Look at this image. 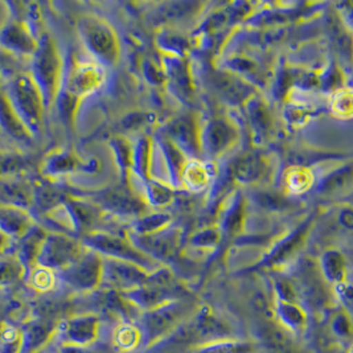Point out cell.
Here are the masks:
<instances>
[{
    "mask_svg": "<svg viewBox=\"0 0 353 353\" xmlns=\"http://www.w3.org/2000/svg\"><path fill=\"white\" fill-rule=\"evenodd\" d=\"M28 73L41 93L46 110H48L57 98L64 77L61 54L48 33L40 34L37 39V48L31 57Z\"/></svg>",
    "mask_w": 353,
    "mask_h": 353,
    "instance_id": "cell-1",
    "label": "cell"
},
{
    "mask_svg": "<svg viewBox=\"0 0 353 353\" xmlns=\"http://www.w3.org/2000/svg\"><path fill=\"white\" fill-rule=\"evenodd\" d=\"M3 88L14 112L31 135H39L43 126L44 102L43 97L27 70H23L8 80Z\"/></svg>",
    "mask_w": 353,
    "mask_h": 353,
    "instance_id": "cell-2",
    "label": "cell"
},
{
    "mask_svg": "<svg viewBox=\"0 0 353 353\" xmlns=\"http://www.w3.org/2000/svg\"><path fill=\"white\" fill-rule=\"evenodd\" d=\"M193 312L192 305L184 298L143 311L138 324L143 335V345L150 348L164 341L188 321Z\"/></svg>",
    "mask_w": 353,
    "mask_h": 353,
    "instance_id": "cell-3",
    "label": "cell"
},
{
    "mask_svg": "<svg viewBox=\"0 0 353 353\" xmlns=\"http://www.w3.org/2000/svg\"><path fill=\"white\" fill-rule=\"evenodd\" d=\"M121 295L134 308L143 312L164 303L183 299L184 291L177 285L175 275L168 268H158L148 273L143 285L121 292Z\"/></svg>",
    "mask_w": 353,
    "mask_h": 353,
    "instance_id": "cell-4",
    "label": "cell"
},
{
    "mask_svg": "<svg viewBox=\"0 0 353 353\" xmlns=\"http://www.w3.org/2000/svg\"><path fill=\"white\" fill-rule=\"evenodd\" d=\"M226 337H232L229 325L219 318L210 307L203 305L168 339L179 344H193L196 347L212 340Z\"/></svg>",
    "mask_w": 353,
    "mask_h": 353,
    "instance_id": "cell-5",
    "label": "cell"
},
{
    "mask_svg": "<svg viewBox=\"0 0 353 353\" xmlns=\"http://www.w3.org/2000/svg\"><path fill=\"white\" fill-rule=\"evenodd\" d=\"M81 39L88 50L105 64L114 65L119 57V44L112 27L93 17H85L77 24Z\"/></svg>",
    "mask_w": 353,
    "mask_h": 353,
    "instance_id": "cell-6",
    "label": "cell"
},
{
    "mask_svg": "<svg viewBox=\"0 0 353 353\" xmlns=\"http://www.w3.org/2000/svg\"><path fill=\"white\" fill-rule=\"evenodd\" d=\"M82 246L88 248L92 252H96L101 257L112 258L135 263L143 269H150L154 265L151 258L145 257L132 243L125 239L106 234V233H88L81 239Z\"/></svg>",
    "mask_w": 353,
    "mask_h": 353,
    "instance_id": "cell-7",
    "label": "cell"
},
{
    "mask_svg": "<svg viewBox=\"0 0 353 353\" xmlns=\"http://www.w3.org/2000/svg\"><path fill=\"white\" fill-rule=\"evenodd\" d=\"M85 252L79 240L66 236L64 233H47L36 266L52 272H61L72 265Z\"/></svg>",
    "mask_w": 353,
    "mask_h": 353,
    "instance_id": "cell-8",
    "label": "cell"
},
{
    "mask_svg": "<svg viewBox=\"0 0 353 353\" xmlns=\"http://www.w3.org/2000/svg\"><path fill=\"white\" fill-rule=\"evenodd\" d=\"M103 258L96 252L85 250L72 265L60 272L65 285L81 292H90L102 285Z\"/></svg>",
    "mask_w": 353,
    "mask_h": 353,
    "instance_id": "cell-9",
    "label": "cell"
},
{
    "mask_svg": "<svg viewBox=\"0 0 353 353\" xmlns=\"http://www.w3.org/2000/svg\"><path fill=\"white\" fill-rule=\"evenodd\" d=\"M101 321L96 314H81L57 323L54 336L60 344L90 348L99 337Z\"/></svg>",
    "mask_w": 353,
    "mask_h": 353,
    "instance_id": "cell-10",
    "label": "cell"
},
{
    "mask_svg": "<svg viewBox=\"0 0 353 353\" xmlns=\"http://www.w3.org/2000/svg\"><path fill=\"white\" fill-rule=\"evenodd\" d=\"M147 275L148 272L135 263L103 258L102 283L110 286V290L125 292L135 289L145 283Z\"/></svg>",
    "mask_w": 353,
    "mask_h": 353,
    "instance_id": "cell-11",
    "label": "cell"
},
{
    "mask_svg": "<svg viewBox=\"0 0 353 353\" xmlns=\"http://www.w3.org/2000/svg\"><path fill=\"white\" fill-rule=\"evenodd\" d=\"M105 79L103 70L93 63H74L63 77L61 88L65 93L81 99L98 89Z\"/></svg>",
    "mask_w": 353,
    "mask_h": 353,
    "instance_id": "cell-12",
    "label": "cell"
},
{
    "mask_svg": "<svg viewBox=\"0 0 353 353\" xmlns=\"http://www.w3.org/2000/svg\"><path fill=\"white\" fill-rule=\"evenodd\" d=\"M130 242L145 257L152 261L170 262L176 257L179 250V234L175 230H161L152 234H135L130 237Z\"/></svg>",
    "mask_w": 353,
    "mask_h": 353,
    "instance_id": "cell-13",
    "label": "cell"
},
{
    "mask_svg": "<svg viewBox=\"0 0 353 353\" xmlns=\"http://www.w3.org/2000/svg\"><path fill=\"white\" fill-rule=\"evenodd\" d=\"M37 39L26 23L14 17H10L0 30V47L20 59L32 57Z\"/></svg>",
    "mask_w": 353,
    "mask_h": 353,
    "instance_id": "cell-14",
    "label": "cell"
},
{
    "mask_svg": "<svg viewBox=\"0 0 353 353\" xmlns=\"http://www.w3.org/2000/svg\"><path fill=\"white\" fill-rule=\"evenodd\" d=\"M257 339L266 353H307L296 341L274 319L261 321L257 327Z\"/></svg>",
    "mask_w": 353,
    "mask_h": 353,
    "instance_id": "cell-15",
    "label": "cell"
},
{
    "mask_svg": "<svg viewBox=\"0 0 353 353\" xmlns=\"http://www.w3.org/2000/svg\"><path fill=\"white\" fill-rule=\"evenodd\" d=\"M164 137L176 145L184 155L192 158L199 157L201 148L200 132L192 115H181L170 122L164 130Z\"/></svg>",
    "mask_w": 353,
    "mask_h": 353,
    "instance_id": "cell-16",
    "label": "cell"
},
{
    "mask_svg": "<svg viewBox=\"0 0 353 353\" xmlns=\"http://www.w3.org/2000/svg\"><path fill=\"white\" fill-rule=\"evenodd\" d=\"M61 209L64 213L66 228L83 236L92 233V229L96 226L101 217V210L96 205L72 197H68V200L61 205Z\"/></svg>",
    "mask_w": 353,
    "mask_h": 353,
    "instance_id": "cell-17",
    "label": "cell"
},
{
    "mask_svg": "<svg viewBox=\"0 0 353 353\" xmlns=\"http://www.w3.org/2000/svg\"><path fill=\"white\" fill-rule=\"evenodd\" d=\"M237 139L236 129L223 118L209 121L200 137V145L204 147L209 157L214 158L230 148Z\"/></svg>",
    "mask_w": 353,
    "mask_h": 353,
    "instance_id": "cell-18",
    "label": "cell"
},
{
    "mask_svg": "<svg viewBox=\"0 0 353 353\" xmlns=\"http://www.w3.org/2000/svg\"><path fill=\"white\" fill-rule=\"evenodd\" d=\"M96 203L101 208L119 216H139L145 210L142 200H139L129 190L121 187L98 193Z\"/></svg>",
    "mask_w": 353,
    "mask_h": 353,
    "instance_id": "cell-19",
    "label": "cell"
},
{
    "mask_svg": "<svg viewBox=\"0 0 353 353\" xmlns=\"http://www.w3.org/2000/svg\"><path fill=\"white\" fill-rule=\"evenodd\" d=\"M307 226L308 224L298 228L290 236L278 242L273 249L258 262L256 266L252 268V270L275 269V268H279V266L288 263L292 256L298 252L299 246L305 240Z\"/></svg>",
    "mask_w": 353,
    "mask_h": 353,
    "instance_id": "cell-20",
    "label": "cell"
},
{
    "mask_svg": "<svg viewBox=\"0 0 353 353\" xmlns=\"http://www.w3.org/2000/svg\"><path fill=\"white\" fill-rule=\"evenodd\" d=\"M273 319L294 337H301L308 328V314L299 302L274 299Z\"/></svg>",
    "mask_w": 353,
    "mask_h": 353,
    "instance_id": "cell-21",
    "label": "cell"
},
{
    "mask_svg": "<svg viewBox=\"0 0 353 353\" xmlns=\"http://www.w3.org/2000/svg\"><path fill=\"white\" fill-rule=\"evenodd\" d=\"M0 205L30 212L33 208V184L23 177H0Z\"/></svg>",
    "mask_w": 353,
    "mask_h": 353,
    "instance_id": "cell-22",
    "label": "cell"
},
{
    "mask_svg": "<svg viewBox=\"0 0 353 353\" xmlns=\"http://www.w3.org/2000/svg\"><path fill=\"white\" fill-rule=\"evenodd\" d=\"M47 230L43 229L37 224L33 225L32 228L20 239L17 243H14V257L20 262V265L24 269L26 276L32 272L36 268L37 257L41 249L43 241L47 236Z\"/></svg>",
    "mask_w": 353,
    "mask_h": 353,
    "instance_id": "cell-23",
    "label": "cell"
},
{
    "mask_svg": "<svg viewBox=\"0 0 353 353\" xmlns=\"http://www.w3.org/2000/svg\"><path fill=\"white\" fill-rule=\"evenodd\" d=\"M164 72L176 96L184 102H190L194 94V86L185 60L179 56L167 57L164 61Z\"/></svg>",
    "mask_w": 353,
    "mask_h": 353,
    "instance_id": "cell-24",
    "label": "cell"
},
{
    "mask_svg": "<svg viewBox=\"0 0 353 353\" xmlns=\"http://www.w3.org/2000/svg\"><path fill=\"white\" fill-rule=\"evenodd\" d=\"M56 328L57 323L46 318L30 321L24 327V330H21V353H36L43 351L48 345L49 341L54 337Z\"/></svg>",
    "mask_w": 353,
    "mask_h": 353,
    "instance_id": "cell-25",
    "label": "cell"
},
{
    "mask_svg": "<svg viewBox=\"0 0 353 353\" xmlns=\"http://www.w3.org/2000/svg\"><path fill=\"white\" fill-rule=\"evenodd\" d=\"M34 224L33 216L28 210L0 205V232L11 241L20 240Z\"/></svg>",
    "mask_w": 353,
    "mask_h": 353,
    "instance_id": "cell-26",
    "label": "cell"
},
{
    "mask_svg": "<svg viewBox=\"0 0 353 353\" xmlns=\"http://www.w3.org/2000/svg\"><path fill=\"white\" fill-rule=\"evenodd\" d=\"M0 129L20 145H30L32 142V135L17 118L4 92L1 80H0Z\"/></svg>",
    "mask_w": 353,
    "mask_h": 353,
    "instance_id": "cell-27",
    "label": "cell"
},
{
    "mask_svg": "<svg viewBox=\"0 0 353 353\" xmlns=\"http://www.w3.org/2000/svg\"><path fill=\"white\" fill-rule=\"evenodd\" d=\"M214 83L225 99L233 105L248 102L253 94V88L234 73H217L214 76Z\"/></svg>",
    "mask_w": 353,
    "mask_h": 353,
    "instance_id": "cell-28",
    "label": "cell"
},
{
    "mask_svg": "<svg viewBox=\"0 0 353 353\" xmlns=\"http://www.w3.org/2000/svg\"><path fill=\"white\" fill-rule=\"evenodd\" d=\"M68 197L69 196L64 190L48 181L33 184V207L41 213H49L61 207Z\"/></svg>",
    "mask_w": 353,
    "mask_h": 353,
    "instance_id": "cell-29",
    "label": "cell"
},
{
    "mask_svg": "<svg viewBox=\"0 0 353 353\" xmlns=\"http://www.w3.org/2000/svg\"><path fill=\"white\" fill-rule=\"evenodd\" d=\"M112 347L118 352H134L143 345V335L138 324L131 321H122L112 331Z\"/></svg>",
    "mask_w": 353,
    "mask_h": 353,
    "instance_id": "cell-30",
    "label": "cell"
},
{
    "mask_svg": "<svg viewBox=\"0 0 353 353\" xmlns=\"http://www.w3.org/2000/svg\"><path fill=\"white\" fill-rule=\"evenodd\" d=\"M246 103V112L252 130L257 141H265L272 131V117L269 109L257 97H252Z\"/></svg>",
    "mask_w": 353,
    "mask_h": 353,
    "instance_id": "cell-31",
    "label": "cell"
},
{
    "mask_svg": "<svg viewBox=\"0 0 353 353\" xmlns=\"http://www.w3.org/2000/svg\"><path fill=\"white\" fill-rule=\"evenodd\" d=\"M321 275L325 282L332 286L345 282L347 262L344 256L336 249H328L321 254Z\"/></svg>",
    "mask_w": 353,
    "mask_h": 353,
    "instance_id": "cell-32",
    "label": "cell"
},
{
    "mask_svg": "<svg viewBox=\"0 0 353 353\" xmlns=\"http://www.w3.org/2000/svg\"><path fill=\"white\" fill-rule=\"evenodd\" d=\"M233 176L243 184L256 183L266 172L265 161L258 154H246L234 163Z\"/></svg>",
    "mask_w": 353,
    "mask_h": 353,
    "instance_id": "cell-33",
    "label": "cell"
},
{
    "mask_svg": "<svg viewBox=\"0 0 353 353\" xmlns=\"http://www.w3.org/2000/svg\"><path fill=\"white\" fill-rule=\"evenodd\" d=\"M81 163L74 155L68 151H56L48 155L41 165L43 175L48 177H59L77 171Z\"/></svg>",
    "mask_w": 353,
    "mask_h": 353,
    "instance_id": "cell-34",
    "label": "cell"
},
{
    "mask_svg": "<svg viewBox=\"0 0 353 353\" xmlns=\"http://www.w3.org/2000/svg\"><path fill=\"white\" fill-rule=\"evenodd\" d=\"M254 345L250 341L226 337L212 340L208 343L193 347L191 353H253Z\"/></svg>",
    "mask_w": 353,
    "mask_h": 353,
    "instance_id": "cell-35",
    "label": "cell"
},
{
    "mask_svg": "<svg viewBox=\"0 0 353 353\" xmlns=\"http://www.w3.org/2000/svg\"><path fill=\"white\" fill-rule=\"evenodd\" d=\"M210 175L205 164L192 161L185 163L180 181L192 192H200L208 185Z\"/></svg>",
    "mask_w": 353,
    "mask_h": 353,
    "instance_id": "cell-36",
    "label": "cell"
},
{
    "mask_svg": "<svg viewBox=\"0 0 353 353\" xmlns=\"http://www.w3.org/2000/svg\"><path fill=\"white\" fill-rule=\"evenodd\" d=\"M159 145H161L163 157H164L165 163H167L171 179L175 184H179L180 179H181L183 168L187 163L185 155L164 135L159 138Z\"/></svg>",
    "mask_w": 353,
    "mask_h": 353,
    "instance_id": "cell-37",
    "label": "cell"
},
{
    "mask_svg": "<svg viewBox=\"0 0 353 353\" xmlns=\"http://www.w3.org/2000/svg\"><path fill=\"white\" fill-rule=\"evenodd\" d=\"M299 292L302 291L305 298L310 301V303L314 305H324L325 302V291L321 286V282L318 279L314 272H311L307 266L302 270V276L299 275Z\"/></svg>",
    "mask_w": 353,
    "mask_h": 353,
    "instance_id": "cell-38",
    "label": "cell"
},
{
    "mask_svg": "<svg viewBox=\"0 0 353 353\" xmlns=\"http://www.w3.org/2000/svg\"><path fill=\"white\" fill-rule=\"evenodd\" d=\"M151 163V142L148 138H142L135 148H132V167L141 179L148 180V168Z\"/></svg>",
    "mask_w": 353,
    "mask_h": 353,
    "instance_id": "cell-39",
    "label": "cell"
},
{
    "mask_svg": "<svg viewBox=\"0 0 353 353\" xmlns=\"http://www.w3.org/2000/svg\"><path fill=\"white\" fill-rule=\"evenodd\" d=\"M24 276V269L17 258L0 257V289L15 285Z\"/></svg>",
    "mask_w": 353,
    "mask_h": 353,
    "instance_id": "cell-40",
    "label": "cell"
},
{
    "mask_svg": "<svg viewBox=\"0 0 353 353\" xmlns=\"http://www.w3.org/2000/svg\"><path fill=\"white\" fill-rule=\"evenodd\" d=\"M200 7V3L197 1H175L168 3L161 7V17L164 20H180L192 15Z\"/></svg>",
    "mask_w": 353,
    "mask_h": 353,
    "instance_id": "cell-41",
    "label": "cell"
},
{
    "mask_svg": "<svg viewBox=\"0 0 353 353\" xmlns=\"http://www.w3.org/2000/svg\"><path fill=\"white\" fill-rule=\"evenodd\" d=\"M171 221V216L167 213H154L142 217L135 225V234H152L163 230Z\"/></svg>",
    "mask_w": 353,
    "mask_h": 353,
    "instance_id": "cell-42",
    "label": "cell"
},
{
    "mask_svg": "<svg viewBox=\"0 0 353 353\" xmlns=\"http://www.w3.org/2000/svg\"><path fill=\"white\" fill-rule=\"evenodd\" d=\"M21 330L6 325L0 331V353H21Z\"/></svg>",
    "mask_w": 353,
    "mask_h": 353,
    "instance_id": "cell-43",
    "label": "cell"
},
{
    "mask_svg": "<svg viewBox=\"0 0 353 353\" xmlns=\"http://www.w3.org/2000/svg\"><path fill=\"white\" fill-rule=\"evenodd\" d=\"M110 145L115 154L117 161L123 172V176L126 177L128 172L131 171V167H132V147L125 138H121V137L112 138Z\"/></svg>",
    "mask_w": 353,
    "mask_h": 353,
    "instance_id": "cell-44",
    "label": "cell"
},
{
    "mask_svg": "<svg viewBox=\"0 0 353 353\" xmlns=\"http://www.w3.org/2000/svg\"><path fill=\"white\" fill-rule=\"evenodd\" d=\"M330 330L332 335L341 340V341H348L352 337V321L345 310H341L330 321Z\"/></svg>",
    "mask_w": 353,
    "mask_h": 353,
    "instance_id": "cell-45",
    "label": "cell"
},
{
    "mask_svg": "<svg viewBox=\"0 0 353 353\" xmlns=\"http://www.w3.org/2000/svg\"><path fill=\"white\" fill-rule=\"evenodd\" d=\"M351 165H347L345 168H340L335 171L334 174L324 177L321 180L319 191L321 192H336L337 190L344 188L347 184L351 181Z\"/></svg>",
    "mask_w": 353,
    "mask_h": 353,
    "instance_id": "cell-46",
    "label": "cell"
},
{
    "mask_svg": "<svg viewBox=\"0 0 353 353\" xmlns=\"http://www.w3.org/2000/svg\"><path fill=\"white\" fill-rule=\"evenodd\" d=\"M145 194H147L148 201L154 207H164V205L170 204L174 199L172 191L155 180L148 181V184L145 187Z\"/></svg>",
    "mask_w": 353,
    "mask_h": 353,
    "instance_id": "cell-47",
    "label": "cell"
},
{
    "mask_svg": "<svg viewBox=\"0 0 353 353\" xmlns=\"http://www.w3.org/2000/svg\"><path fill=\"white\" fill-rule=\"evenodd\" d=\"M242 219H243V200L239 194L233 200L232 205L225 212L224 221H223V228H224L225 232L236 233L240 229Z\"/></svg>",
    "mask_w": 353,
    "mask_h": 353,
    "instance_id": "cell-48",
    "label": "cell"
},
{
    "mask_svg": "<svg viewBox=\"0 0 353 353\" xmlns=\"http://www.w3.org/2000/svg\"><path fill=\"white\" fill-rule=\"evenodd\" d=\"M21 60L23 59L14 56L12 53H10L6 49L0 47V80H8L17 73L26 70V69H23Z\"/></svg>",
    "mask_w": 353,
    "mask_h": 353,
    "instance_id": "cell-49",
    "label": "cell"
},
{
    "mask_svg": "<svg viewBox=\"0 0 353 353\" xmlns=\"http://www.w3.org/2000/svg\"><path fill=\"white\" fill-rule=\"evenodd\" d=\"M28 167L27 159L20 155H0V177L19 176Z\"/></svg>",
    "mask_w": 353,
    "mask_h": 353,
    "instance_id": "cell-50",
    "label": "cell"
},
{
    "mask_svg": "<svg viewBox=\"0 0 353 353\" xmlns=\"http://www.w3.org/2000/svg\"><path fill=\"white\" fill-rule=\"evenodd\" d=\"M286 183H288V187L291 192L303 193L311 187L312 175L308 170L298 167V168L290 171Z\"/></svg>",
    "mask_w": 353,
    "mask_h": 353,
    "instance_id": "cell-51",
    "label": "cell"
},
{
    "mask_svg": "<svg viewBox=\"0 0 353 353\" xmlns=\"http://www.w3.org/2000/svg\"><path fill=\"white\" fill-rule=\"evenodd\" d=\"M28 276L31 278V285L33 288L41 292L50 291L56 285L54 272L40 268V266H36L32 272L28 274Z\"/></svg>",
    "mask_w": 353,
    "mask_h": 353,
    "instance_id": "cell-52",
    "label": "cell"
},
{
    "mask_svg": "<svg viewBox=\"0 0 353 353\" xmlns=\"http://www.w3.org/2000/svg\"><path fill=\"white\" fill-rule=\"evenodd\" d=\"M274 299L283 302H299V295L289 279L276 278L274 281Z\"/></svg>",
    "mask_w": 353,
    "mask_h": 353,
    "instance_id": "cell-53",
    "label": "cell"
},
{
    "mask_svg": "<svg viewBox=\"0 0 353 353\" xmlns=\"http://www.w3.org/2000/svg\"><path fill=\"white\" fill-rule=\"evenodd\" d=\"M220 241H221V233L214 228H208L194 234L191 239V245L193 248H199V249H213L220 243Z\"/></svg>",
    "mask_w": 353,
    "mask_h": 353,
    "instance_id": "cell-54",
    "label": "cell"
},
{
    "mask_svg": "<svg viewBox=\"0 0 353 353\" xmlns=\"http://www.w3.org/2000/svg\"><path fill=\"white\" fill-rule=\"evenodd\" d=\"M142 69H143L145 80L148 81L151 85H161L167 81L164 68L158 63H155L154 60H145Z\"/></svg>",
    "mask_w": 353,
    "mask_h": 353,
    "instance_id": "cell-55",
    "label": "cell"
},
{
    "mask_svg": "<svg viewBox=\"0 0 353 353\" xmlns=\"http://www.w3.org/2000/svg\"><path fill=\"white\" fill-rule=\"evenodd\" d=\"M334 110L337 115L351 117L352 114V98L350 90H340L334 98Z\"/></svg>",
    "mask_w": 353,
    "mask_h": 353,
    "instance_id": "cell-56",
    "label": "cell"
},
{
    "mask_svg": "<svg viewBox=\"0 0 353 353\" xmlns=\"http://www.w3.org/2000/svg\"><path fill=\"white\" fill-rule=\"evenodd\" d=\"M334 294L339 299V302L344 307V310L348 312L352 307V286L345 281L341 283H337L334 286Z\"/></svg>",
    "mask_w": 353,
    "mask_h": 353,
    "instance_id": "cell-57",
    "label": "cell"
},
{
    "mask_svg": "<svg viewBox=\"0 0 353 353\" xmlns=\"http://www.w3.org/2000/svg\"><path fill=\"white\" fill-rule=\"evenodd\" d=\"M163 46L164 48L168 49L171 53L181 54V52L187 47V43L184 39L179 37L177 34H168L163 37Z\"/></svg>",
    "mask_w": 353,
    "mask_h": 353,
    "instance_id": "cell-58",
    "label": "cell"
},
{
    "mask_svg": "<svg viewBox=\"0 0 353 353\" xmlns=\"http://www.w3.org/2000/svg\"><path fill=\"white\" fill-rule=\"evenodd\" d=\"M145 117L143 114H131L122 121V129L126 131H135L145 125Z\"/></svg>",
    "mask_w": 353,
    "mask_h": 353,
    "instance_id": "cell-59",
    "label": "cell"
},
{
    "mask_svg": "<svg viewBox=\"0 0 353 353\" xmlns=\"http://www.w3.org/2000/svg\"><path fill=\"white\" fill-rule=\"evenodd\" d=\"M259 203L262 205H265L266 208H281L285 201L282 197H278V196H274V194H268V193H263L259 196Z\"/></svg>",
    "mask_w": 353,
    "mask_h": 353,
    "instance_id": "cell-60",
    "label": "cell"
},
{
    "mask_svg": "<svg viewBox=\"0 0 353 353\" xmlns=\"http://www.w3.org/2000/svg\"><path fill=\"white\" fill-rule=\"evenodd\" d=\"M54 353H96L90 348L76 347V345H68V344H59V347L54 350Z\"/></svg>",
    "mask_w": 353,
    "mask_h": 353,
    "instance_id": "cell-61",
    "label": "cell"
},
{
    "mask_svg": "<svg viewBox=\"0 0 353 353\" xmlns=\"http://www.w3.org/2000/svg\"><path fill=\"white\" fill-rule=\"evenodd\" d=\"M339 220H340V223H341L343 226H345L347 229H351L353 224L352 210L350 208L343 209V210L340 212Z\"/></svg>",
    "mask_w": 353,
    "mask_h": 353,
    "instance_id": "cell-62",
    "label": "cell"
},
{
    "mask_svg": "<svg viewBox=\"0 0 353 353\" xmlns=\"http://www.w3.org/2000/svg\"><path fill=\"white\" fill-rule=\"evenodd\" d=\"M12 246H14V242L0 232V256H6L10 250H12Z\"/></svg>",
    "mask_w": 353,
    "mask_h": 353,
    "instance_id": "cell-63",
    "label": "cell"
},
{
    "mask_svg": "<svg viewBox=\"0 0 353 353\" xmlns=\"http://www.w3.org/2000/svg\"><path fill=\"white\" fill-rule=\"evenodd\" d=\"M341 353H351V348H347V350H344V351H341Z\"/></svg>",
    "mask_w": 353,
    "mask_h": 353,
    "instance_id": "cell-64",
    "label": "cell"
}]
</instances>
